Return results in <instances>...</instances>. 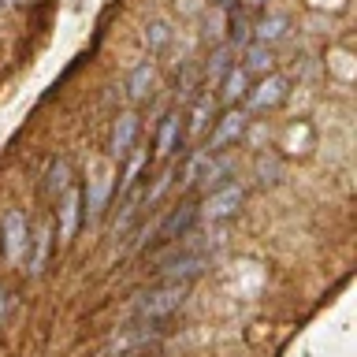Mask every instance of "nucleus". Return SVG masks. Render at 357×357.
I'll return each mask as SVG.
<instances>
[{"instance_id": "obj_1", "label": "nucleus", "mask_w": 357, "mask_h": 357, "mask_svg": "<svg viewBox=\"0 0 357 357\" xmlns=\"http://www.w3.org/2000/svg\"><path fill=\"white\" fill-rule=\"evenodd\" d=\"M190 287L186 283H156L149 290H138L130 298V320H172L186 305Z\"/></svg>"}, {"instance_id": "obj_2", "label": "nucleus", "mask_w": 357, "mask_h": 357, "mask_svg": "<svg viewBox=\"0 0 357 357\" xmlns=\"http://www.w3.org/2000/svg\"><path fill=\"white\" fill-rule=\"evenodd\" d=\"M205 268H208L205 250H201L197 242H190V234H186V242L175 245V253H167L164 261H156V275H160V283H186L190 287Z\"/></svg>"}, {"instance_id": "obj_3", "label": "nucleus", "mask_w": 357, "mask_h": 357, "mask_svg": "<svg viewBox=\"0 0 357 357\" xmlns=\"http://www.w3.org/2000/svg\"><path fill=\"white\" fill-rule=\"evenodd\" d=\"M167 339V320H130L108 339V354H130V350H149Z\"/></svg>"}, {"instance_id": "obj_4", "label": "nucleus", "mask_w": 357, "mask_h": 357, "mask_svg": "<svg viewBox=\"0 0 357 357\" xmlns=\"http://www.w3.org/2000/svg\"><path fill=\"white\" fill-rule=\"evenodd\" d=\"M0 245H4V261L19 264L22 253L30 250V223L22 216V208H8L0 220Z\"/></svg>"}, {"instance_id": "obj_5", "label": "nucleus", "mask_w": 357, "mask_h": 357, "mask_svg": "<svg viewBox=\"0 0 357 357\" xmlns=\"http://www.w3.org/2000/svg\"><path fill=\"white\" fill-rule=\"evenodd\" d=\"M242 197H245V190L238 183H223L216 190H208V197H205V205H201L197 216L208 220V223H220V220H227L242 208Z\"/></svg>"}, {"instance_id": "obj_6", "label": "nucleus", "mask_w": 357, "mask_h": 357, "mask_svg": "<svg viewBox=\"0 0 357 357\" xmlns=\"http://www.w3.org/2000/svg\"><path fill=\"white\" fill-rule=\"evenodd\" d=\"M194 223H197V208L190 205V201H183V205H175L167 216L156 223V238L153 242H164V245H172V242H178V238H186L190 231H194Z\"/></svg>"}, {"instance_id": "obj_7", "label": "nucleus", "mask_w": 357, "mask_h": 357, "mask_svg": "<svg viewBox=\"0 0 357 357\" xmlns=\"http://www.w3.org/2000/svg\"><path fill=\"white\" fill-rule=\"evenodd\" d=\"M245 123H250V116H245V112H238V108H231L223 119H216V130H212L205 153H223L227 145H234V142L245 134Z\"/></svg>"}, {"instance_id": "obj_8", "label": "nucleus", "mask_w": 357, "mask_h": 357, "mask_svg": "<svg viewBox=\"0 0 357 357\" xmlns=\"http://www.w3.org/2000/svg\"><path fill=\"white\" fill-rule=\"evenodd\" d=\"M56 201H60V242H71L78 223H82V190L71 183Z\"/></svg>"}, {"instance_id": "obj_9", "label": "nucleus", "mask_w": 357, "mask_h": 357, "mask_svg": "<svg viewBox=\"0 0 357 357\" xmlns=\"http://www.w3.org/2000/svg\"><path fill=\"white\" fill-rule=\"evenodd\" d=\"M134 138H138V116L134 112H123L112 127V138H108V156L112 160H127L130 149H134Z\"/></svg>"}, {"instance_id": "obj_10", "label": "nucleus", "mask_w": 357, "mask_h": 357, "mask_svg": "<svg viewBox=\"0 0 357 357\" xmlns=\"http://www.w3.org/2000/svg\"><path fill=\"white\" fill-rule=\"evenodd\" d=\"M283 97H287V78H279V75H264L261 82H257L250 93H245V100H250L253 112L272 108V105H279Z\"/></svg>"}, {"instance_id": "obj_11", "label": "nucleus", "mask_w": 357, "mask_h": 357, "mask_svg": "<svg viewBox=\"0 0 357 357\" xmlns=\"http://www.w3.org/2000/svg\"><path fill=\"white\" fill-rule=\"evenodd\" d=\"M231 172H234V160L227 153H208V160H205V167H201V175H197V186L208 194V190H216V186L227 183Z\"/></svg>"}, {"instance_id": "obj_12", "label": "nucleus", "mask_w": 357, "mask_h": 357, "mask_svg": "<svg viewBox=\"0 0 357 357\" xmlns=\"http://www.w3.org/2000/svg\"><path fill=\"white\" fill-rule=\"evenodd\" d=\"M108 194H112V175H93L89 178V186L82 194V216L97 220L100 212H105V205H108Z\"/></svg>"}, {"instance_id": "obj_13", "label": "nucleus", "mask_w": 357, "mask_h": 357, "mask_svg": "<svg viewBox=\"0 0 357 357\" xmlns=\"http://www.w3.org/2000/svg\"><path fill=\"white\" fill-rule=\"evenodd\" d=\"M178 138H183V112H167L156 130V156H172Z\"/></svg>"}, {"instance_id": "obj_14", "label": "nucleus", "mask_w": 357, "mask_h": 357, "mask_svg": "<svg viewBox=\"0 0 357 357\" xmlns=\"http://www.w3.org/2000/svg\"><path fill=\"white\" fill-rule=\"evenodd\" d=\"M212 108H216V97H212L208 89L194 97V105H190V116H183V119H186V134H190V138H197V134L212 123Z\"/></svg>"}, {"instance_id": "obj_15", "label": "nucleus", "mask_w": 357, "mask_h": 357, "mask_svg": "<svg viewBox=\"0 0 357 357\" xmlns=\"http://www.w3.org/2000/svg\"><path fill=\"white\" fill-rule=\"evenodd\" d=\"M245 93H250V75L242 71V63H234L231 71L220 78V100L223 105H238Z\"/></svg>"}, {"instance_id": "obj_16", "label": "nucleus", "mask_w": 357, "mask_h": 357, "mask_svg": "<svg viewBox=\"0 0 357 357\" xmlns=\"http://www.w3.org/2000/svg\"><path fill=\"white\" fill-rule=\"evenodd\" d=\"M287 30H290V19L287 15H264L253 26V45H268V49H272L275 41L287 38Z\"/></svg>"}, {"instance_id": "obj_17", "label": "nucleus", "mask_w": 357, "mask_h": 357, "mask_svg": "<svg viewBox=\"0 0 357 357\" xmlns=\"http://www.w3.org/2000/svg\"><path fill=\"white\" fill-rule=\"evenodd\" d=\"M231 67H234V49L231 45H220V49L208 56V63H205V86H220V78L227 75Z\"/></svg>"}, {"instance_id": "obj_18", "label": "nucleus", "mask_w": 357, "mask_h": 357, "mask_svg": "<svg viewBox=\"0 0 357 357\" xmlns=\"http://www.w3.org/2000/svg\"><path fill=\"white\" fill-rule=\"evenodd\" d=\"M153 60H145V63H138L130 71V82H127V93H130V100H145L149 97V89H153Z\"/></svg>"}, {"instance_id": "obj_19", "label": "nucleus", "mask_w": 357, "mask_h": 357, "mask_svg": "<svg viewBox=\"0 0 357 357\" xmlns=\"http://www.w3.org/2000/svg\"><path fill=\"white\" fill-rule=\"evenodd\" d=\"M33 250H30V261H26V268H30V275H38L41 268H45V261H49V245H52V227L45 223V227L33 234Z\"/></svg>"}, {"instance_id": "obj_20", "label": "nucleus", "mask_w": 357, "mask_h": 357, "mask_svg": "<svg viewBox=\"0 0 357 357\" xmlns=\"http://www.w3.org/2000/svg\"><path fill=\"white\" fill-rule=\"evenodd\" d=\"M272 49H268V45H250V49H245V63H242V71L245 75H268L272 71Z\"/></svg>"}, {"instance_id": "obj_21", "label": "nucleus", "mask_w": 357, "mask_h": 357, "mask_svg": "<svg viewBox=\"0 0 357 357\" xmlns=\"http://www.w3.org/2000/svg\"><path fill=\"white\" fill-rule=\"evenodd\" d=\"M67 186H71V167H67V160H52L49 175H45V190H49V197H60Z\"/></svg>"}, {"instance_id": "obj_22", "label": "nucleus", "mask_w": 357, "mask_h": 357, "mask_svg": "<svg viewBox=\"0 0 357 357\" xmlns=\"http://www.w3.org/2000/svg\"><path fill=\"white\" fill-rule=\"evenodd\" d=\"M142 167H145V153H142V149H130V156H127V172H123V178H119V194H127V190L138 186Z\"/></svg>"}, {"instance_id": "obj_23", "label": "nucleus", "mask_w": 357, "mask_h": 357, "mask_svg": "<svg viewBox=\"0 0 357 357\" xmlns=\"http://www.w3.org/2000/svg\"><path fill=\"white\" fill-rule=\"evenodd\" d=\"M167 41H172V26H167L164 19H153L149 26H145V49H149V52H160Z\"/></svg>"}, {"instance_id": "obj_24", "label": "nucleus", "mask_w": 357, "mask_h": 357, "mask_svg": "<svg viewBox=\"0 0 357 357\" xmlns=\"http://www.w3.org/2000/svg\"><path fill=\"white\" fill-rule=\"evenodd\" d=\"M205 160H208L205 149H197V153L186 160V172H183V183H186V186H197V175H201V167H205Z\"/></svg>"}, {"instance_id": "obj_25", "label": "nucleus", "mask_w": 357, "mask_h": 357, "mask_svg": "<svg viewBox=\"0 0 357 357\" xmlns=\"http://www.w3.org/2000/svg\"><path fill=\"white\" fill-rule=\"evenodd\" d=\"M119 357H167L160 346H149V350H130V354H119Z\"/></svg>"}, {"instance_id": "obj_26", "label": "nucleus", "mask_w": 357, "mask_h": 357, "mask_svg": "<svg viewBox=\"0 0 357 357\" xmlns=\"http://www.w3.org/2000/svg\"><path fill=\"white\" fill-rule=\"evenodd\" d=\"M19 4H26V0H0V15H4V11H11V8H19Z\"/></svg>"}, {"instance_id": "obj_27", "label": "nucleus", "mask_w": 357, "mask_h": 357, "mask_svg": "<svg viewBox=\"0 0 357 357\" xmlns=\"http://www.w3.org/2000/svg\"><path fill=\"white\" fill-rule=\"evenodd\" d=\"M245 4H250V8H261V4H268V0H245Z\"/></svg>"}]
</instances>
